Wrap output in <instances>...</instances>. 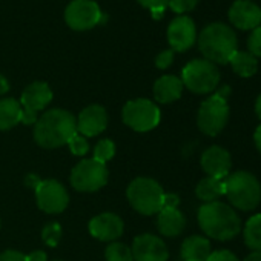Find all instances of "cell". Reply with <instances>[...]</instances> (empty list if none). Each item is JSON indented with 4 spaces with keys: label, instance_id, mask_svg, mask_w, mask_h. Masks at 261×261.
Returning a JSON list of instances; mask_svg holds the SVG:
<instances>
[{
    "label": "cell",
    "instance_id": "12",
    "mask_svg": "<svg viewBox=\"0 0 261 261\" xmlns=\"http://www.w3.org/2000/svg\"><path fill=\"white\" fill-rule=\"evenodd\" d=\"M37 204L46 214H60L66 209L69 197L66 189L56 180H43L36 188Z\"/></svg>",
    "mask_w": 261,
    "mask_h": 261
},
{
    "label": "cell",
    "instance_id": "38",
    "mask_svg": "<svg viewBox=\"0 0 261 261\" xmlns=\"http://www.w3.org/2000/svg\"><path fill=\"white\" fill-rule=\"evenodd\" d=\"M8 89H10V83H8V80L0 74V95H4V94H7L8 92Z\"/></svg>",
    "mask_w": 261,
    "mask_h": 261
},
{
    "label": "cell",
    "instance_id": "7",
    "mask_svg": "<svg viewBox=\"0 0 261 261\" xmlns=\"http://www.w3.org/2000/svg\"><path fill=\"white\" fill-rule=\"evenodd\" d=\"M123 121L137 133H148L160 123V109L148 98L130 100L123 108Z\"/></svg>",
    "mask_w": 261,
    "mask_h": 261
},
{
    "label": "cell",
    "instance_id": "41",
    "mask_svg": "<svg viewBox=\"0 0 261 261\" xmlns=\"http://www.w3.org/2000/svg\"><path fill=\"white\" fill-rule=\"evenodd\" d=\"M244 261H261V250H255V252H252L250 255H247L246 256V259Z\"/></svg>",
    "mask_w": 261,
    "mask_h": 261
},
{
    "label": "cell",
    "instance_id": "39",
    "mask_svg": "<svg viewBox=\"0 0 261 261\" xmlns=\"http://www.w3.org/2000/svg\"><path fill=\"white\" fill-rule=\"evenodd\" d=\"M253 140H255V146H256V149L259 151V154H261V124L256 127V130H255V136H253Z\"/></svg>",
    "mask_w": 261,
    "mask_h": 261
},
{
    "label": "cell",
    "instance_id": "23",
    "mask_svg": "<svg viewBox=\"0 0 261 261\" xmlns=\"http://www.w3.org/2000/svg\"><path fill=\"white\" fill-rule=\"evenodd\" d=\"M195 194L204 203L217 201L221 195H224V178H214V177L203 178L198 183Z\"/></svg>",
    "mask_w": 261,
    "mask_h": 261
},
{
    "label": "cell",
    "instance_id": "5",
    "mask_svg": "<svg viewBox=\"0 0 261 261\" xmlns=\"http://www.w3.org/2000/svg\"><path fill=\"white\" fill-rule=\"evenodd\" d=\"M126 195L130 206L143 215H154L163 209L165 192L152 178L139 177L133 180L127 186Z\"/></svg>",
    "mask_w": 261,
    "mask_h": 261
},
{
    "label": "cell",
    "instance_id": "28",
    "mask_svg": "<svg viewBox=\"0 0 261 261\" xmlns=\"http://www.w3.org/2000/svg\"><path fill=\"white\" fill-rule=\"evenodd\" d=\"M42 237H43V241L54 247L60 243V238H62V227L60 224L57 223H49L48 226H45L43 232H42Z\"/></svg>",
    "mask_w": 261,
    "mask_h": 261
},
{
    "label": "cell",
    "instance_id": "33",
    "mask_svg": "<svg viewBox=\"0 0 261 261\" xmlns=\"http://www.w3.org/2000/svg\"><path fill=\"white\" fill-rule=\"evenodd\" d=\"M206 261H240V259L229 250H217L212 252Z\"/></svg>",
    "mask_w": 261,
    "mask_h": 261
},
{
    "label": "cell",
    "instance_id": "9",
    "mask_svg": "<svg viewBox=\"0 0 261 261\" xmlns=\"http://www.w3.org/2000/svg\"><path fill=\"white\" fill-rule=\"evenodd\" d=\"M108 183V168L94 159L82 160L71 172V185L80 192H95Z\"/></svg>",
    "mask_w": 261,
    "mask_h": 261
},
{
    "label": "cell",
    "instance_id": "11",
    "mask_svg": "<svg viewBox=\"0 0 261 261\" xmlns=\"http://www.w3.org/2000/svg\"><path fill=\"white\" fill-rule=\"evenodd\" d=\"M101 19V11L94 0H72L65 11V20L75 31L94 28Z\"/></svg>",
    "mask_w": 261,
    "mask_h": 261
},
{
    "label": "cell",
    "instance_id": "34",
    "mask_svg": "<svg viewBox=\"0 0 261 261\" xmlns=\"http://www.w3.org/2000/svg\"><path fill=\"white\" fill-rule=\"evenodd\" d=\"M139 4L151 11H163L165 7H168L169 0H139Z\"/></svg>",
    "mask_w": 261,
    "mask_h": 261
},
{
    "label": "cell",
    "instance_id": "16",
    "mask_svg": "<svg viewBox=\"0 0 261 261\" xmlns=\"http://www.w3.org/2000/svg\"><path fill=\"white\" fill-rule=\"evenodd\" d=\"M108 114L103 106L91 105L85 108L77 120V133L83 137H95L106 129Z\"/></svg>",
    "mask_w": 261,
    "mask_h": 261
},
{
    "label": "cell",
    "instance_id": "2",
    "mask_svg": "<svg viewBox=\"0 0 261 261\" xmlns=\"http://www.w3.org/2000/svg\"><path fill=\"white\" fill-rule=\"evenodd\" d=\"M198 223L207 237L218 241L232 240L241 230V221L237 212L221 201L204 203L198 211Z\"/></svg>",
    "mask_w": 261,
    "mask_h": 261
},
{
    "label": "cell",
    "instance_id": "18",
    "mask_svg": "<svg viewBox=\"0 0 261 261\" xmlns=\"http://www.w3.org/2000/svg\"><path fill=\"white\" fill-rule=\"evenodd\" d=\"M201 168L207 177L226 178L230 169V155L221 146H211L201 155Z\"/></svg>",
    "mask_w": 261,
    "mask_h": 261
},
{
    "label": "cell",
    "instance_id": "8",
    "mask_svg": "<svg viewBox=\"0 0 261 261\" xmlns=\"http://www.w3.org/2000/svg\"><path fill=\"white\" fill-rule=\"evenodd\" d=\"M229 118V106L226 98L218 94H214L207 100H204L198 109L197 123L201 133L206 136H217L226 126Z\"/></svg>",
    "mask_w": 261,
    "mask_h": 261
},
{
    "label": "cell",
    "instance_id": "22",
    "mask_svg": "<svg viewBox=\"0 0 261 261\" xmlns=\"http://www.w3.org/2000/svg\"><path fill=\"white\" fill-rule=\"evenodd\" d=\"M22 120L20 101L14 98L0 100V130H7L16 126Z\"/></svg>",
    "mask_w": 261,
    "mask_h": 261
},
{
    "label": "cell",
    "instance_id": "32",
    "mask_svg": "<svg viewBox=\"0 0 261 261\" xmlns=\"http://www.w3.org/2000/svg\"><path fill=\"white\" fill-rule=\"evenodd\" d=\"M174 62V51L172 49H168V51H163L157 56L155 59V65L159 69H166L171 66V63Z\"/></svg>",
    "mask_w": 261,
    "mask_h": 261
},
{
    "label": "cell",
    "instance_id": "30",
    "mask_svg": "<svg viewBox=\"0 0 261 261\" xmlns=\"http://www.w3.org/2000/svg\"><path fill=\"white\" fill-rule=\"evenodd\" d=\"M247 53L252 54L255 59L261 57V27L252 30L249 39H247Z\"/></svg>",
    "mask_w": 261,
    "mask_h": 261
},
{
    "label": "cell",
    "instance_id": "29",
    "mask_svg": "<svg viewBox=\"0 0 261 261\" xmlns=\"http://www.w3.org/2000/svg\"><path fill=\"white\" fill-rule=\"evenodd\" d=\"M66 145L69 146V149H71V152H72L74 155H85V154L88 152V149H89V145H88L86 137L80 136L79 133H75V134L69 139V142H68Z\"/></svg>",
    "mask_w": 261,
    "mask_h": 261
},
{
    "label": "cell",
    "instance_id": "6",
    "mask_svg": "<svg viewBox=\"0 0 261 261\" xmlns=\"http://www.w3.org/2000/svg\"><path fill=\"white\" fill-rule=\"evenodd\" d=\"M181 82L183 86L195 94H209L218 86L220 72L209 60L195 59L183 68Z\"/></svg>",
    "mask_w": 261,
    "mask_h": 261
},
{
    "label": "cell",
    "instance_id": "20",
    "mask_svg": "<svg viewBox=\"0 0 261 261\" xmlns=\"http://www.w3.org/2000/svg\"><path fill=\"white\" fill-rule=\"evenodd\" d=\"M186 226V218L185 215L175 207H163L159 212V220H157V227L162 235L165 237H177L183 232Z\"/></svg>",
    "mask_w": 261,
    "mask_h": 261
},
{
    "label": "cell",
    "instance_id": "40",
    "mask_svg": "<svg viewBox=\"0 0 261 261\" xmlns=\"http://www.w3.org/2000/svg\"><path fill=\"white\" fill-rule=\"evenodd\" d=\"M39 183H40V180H39L34 174H31V175L27 178V186H30V188H34V189H36V188L39 186Z\"/></svg>",
    "mask_w": 261,
    "mask_h": 261
},
{
    "label": "cell",
    "instance_id": "19",
    "mask_svg": "<svg viewBox=\"0 0 261 261\" xmlns=\"http://www.w3.org/2000/svg\"><path fill=\"white\" fill-rule=\"evenodd\" d=\"M183 82L175 75H163L154 83V97L159 103H172L181 97Z\"/></svg>",
    "mask_w": 261,
    "mask_h": 261
},
{
    "label": "cell",
    "instance_id": "42",
    "mask_svg": "<svg viewBox=\"0 0 261 261\" xmlns=\"http://www.w3.org/2000/svg\"><path fill=\"white\" fill-rule=\"evenodd\" d=\"M255 112H256L258 118L261 120V94H259V95H258V98H256V103H255Z\"/></svg>",
    "mask_w": 261,
    "mask_h": 261
},
{
    "label": "cell",
    "instance_id": "4",
    "mask_svg": "<svg viewBox=\"0 0 261 261\" xmlns=\"http://www.w3.org/2000/svg\"><path fill=\"white\" fill-rule=\"evenodd\" d=\"M224 195L233 207L247 212L259 204L261 186L252 174L238 171L224 178Z\"/></svg>",
    "mask_w": 261,
    "mask_h": 261
},
{
    "label": "cell",
    "instance_id": "3",
    "mask_svg": "<svg viewBox=\"0 0 261 261\" xmlns=\"http://www.w3.org/2000/svg\"><path fill=\"white\" fill-rule=\"evenodd\" d=\"M237 36L232 28L224 23L207 25L198 37V48L211 63L226 65L237 51Z\"/></svg>",
    "mask_w": 261,
    "mask_h": 261
},
{
    "label": "cell",
    "instance_id": "26",
    "mask_svg": "<svg viewBox=\"0 0 261 261\" xmlns=\"http://www.w3.org/2000/svg\"><path fill=\"white\" fill-rule=\"evenodd\" d=\"M106 261H134L133 250L123 243H111L105 250Z\"/></svg>",
    "mask_w": 261,
    "mask_h": 261
},
{
    "label": "cell",
    "instance_id": "31",
    "mask_svg": "<svg viewBox=\"0 0 261 261\" xmlns=\"http://www.w3.org/2000/svg\"><path fill=\"white\" fill-rule=\"evenodd\" d=\"M200 0H169V8L177 13V14H185L192 11L197 5H198Z\"/></svg>",
    "mask_w": 261,
    "mask_h": 261
},
{
    "label": "cell",
    "instance_id": "14",
    "mask_svg": "<svg viewBox=\"0 0 261 261\" xmlns=\"http://www.w3.org/2000/svg\"><path fill=\"white\" fill-rule=\"evenodd\" d=\"M197 40V30L192 19L188 16H180L174 19L168 28V42L172 46V51L185 53Z\"/></svg>",
    "mask_w": 261,
    "mask_h": 261
},
{
    "label": "cell",
    "instance_id": "24",
    "mask_svg": "<svg viewBox=\"0 0 261 261\" xmlns=\"http://www.w3.org/2000/svg\"><path fill=\"white\" fill-rule=\"evenodd\" d=\"M229 63H230L233 72L237 75H240V77H244V79L252 77L256 72V69H258L256 59L252 54L246 53V51H238L237 49L233 53V56L230 57Z\"/></svg>",
    "mask_w": 261,
    "mask_h": 261
},
{
    "label": "cell",
    "instance_id": "36",
    "mask_svg": "<svg viewBox=\"0 0 261 261\" xmlns=\"http://www.w3.org/2000/svg\"><path fill=\"white\" fill-rule=\"evenodd\" d=\"M180 203V198L175 195V194H165V198H163V207H171V209H175Z\"/></svg>",
    "mask_w": 261,
    "mask_h": 261
},
{
    "label": "cell",
    "instance_id": "35",
    "mask_svg": "<svg viewBox=\"0 0 261 261\" xmlns=\"http://www.w3.org/2000/svg\"><path fill=\"white\" fill-rule=\"evenodd\" d=\"M0 261H27V256L17 250H5L0 253Z\"/></svg>",
    "mask_w": 261,
    "mask_h": 261
},
{
    "label": "cell",
    "instance_id": "17",
    "mask_svg": "<svg viewBox=\"0 0 261 261\" xmlns=\"http://www.w3.org/2000/svg\"><path fill=\"white\" fill-rule=\"evenodd\" d=\"M124 224L123 220L115 214H100L94 217L89 223V232L94 238L100 241H114L123 235Z\"/></svg>",
    "mask_w": 261,
    "mask_h": 261
},
{
    "label": "cell",
    "instance_id": "1",
    "mask_svg": "<svg viewBox=\"0 0 261 261\" xmlns=\"http://www.w3.org/2000/svg\"><path fill=\"white\" fill-rule=\"evenodd\" d=\"M77 133L74 115L65 109H49L36 121L34 140L45 149H56L69 142Z\"/></svg>",
    "mask_w": 261,
    "mask_h": 261
},
{
    "label": "cell",
    "instance_id": "15",
    "mask_svg": "<svg viewBox=\"0 0 261 261\" xmlns=\"http://www.w3.org/2000/svg\"><path fill=\"white\" fill-rule=\"evenodd\" d=\"M230 23L243 31H252L261 27V8L250 0H237L229 10Z\"/></svg>",
    "mask_w": 261,
    "mask_h": 261
},
{
    "label": "cell",
    "instance_id": "13",
    "mask_svg": "<svg viewBox=\"0 0 261 261\" xmlns=\"http://www.w3.org/2000/svg\"><path fill=\"white\" fill-rule=\"evenodd\" d=\"M130 250L136 261H168L169 258V252L163 240L151 233L137 237Z\"/></svg>",
    "mask_w": 261,
    "mask_h": 261
},
{
    "label": "cell",
    "instance_id": "37",
    "mask_svg": "<svg viewBox=\"0 0 261 261\" xmlns=\"http://www.w3.org/2000/svg\"><path fill=\"white\" fill-rule=\"evenodd\" d=\"M27 261H48V256L43 250H34L27 255Z\"/></svg>",
    "mask_w": 261,
    "mask_h": 261
},
{
    "label": "cell",
    "instance_id": "10",
    "mask_svg": "<svg viewBox=\"0 0 261 261\" xmlns=\"http://www.w3.org/2000/svg\"><path fill=\"white\" fill-rule=\"evenodd\" d=\"M53 100V91L45 82H34L22 94V123L33 124L37 121V112L45 109Z\"/></svg>",
    "mask_w": 261,
    "mask_h": 261
},
{
    "label": "cell",
    "instance_id": "27",
    "mask_svg": "<svg viewBox=\"0 0 261 261\" xmlns=\"http://www.w3.org/2000/svg\"><path fill=\"white\" fill-rule=\"evenodd\" d=\"M114 154H115V145L111 140H101L97 143L94 149V160L106 165V162H109L114 157Z\"/></svg>",
    "mask_w": 261,
    "mask_h": 261
},
{
    "label": "cell",
    "instance_id": "25",
    "mask_svg": "<svg viewBox=\"0 0 261 261\" xmlns=\"http://www.w3.org/2000/svg\"><path fill=\"white\" fill-rule=\"evenodd\" d=\"M244 243L249 249L261 250V214L250 217L244 226Z\"/></svg>",
    "mask_w": 261,
    "mask_h": 261
},
{
    "label": "cell",
    "instance_id": "21",
    "mask_svg": "<svg viewBox=\"0 0 261 261\" xmlns=\"http://www.w3.org/2000/svg\"><path fill=\"white\" fill-rule=\"evenodd\" d=\"M211 253V243L204 237L192 235L181 244V258L185 261H206Z\"/></svg>",
    "mask_w": 261,
    "mask_h": 261
}]
</instances>
